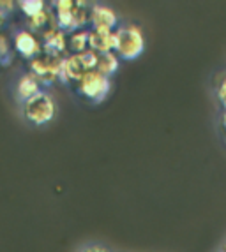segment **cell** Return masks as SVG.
I'll return each mask as SVG.
<instances>
[{"label":"cell","mask_w":226,"mask_h":252,"mask_svg":"<svg viewBox=\"0 0 226 252\" xmlns=\"http://www.w3.org/2000/svg\"><path fill=\"white\" fill-rule=\"evenodd\" d=\"M97 62H99V55L90 50V48L81 51V53L66 55L60 80H62L64 83H69V81H75L76 83V81H80L87 72L96 71Z\"/></svg>","instance_id":"obj_1"},{"label":"cell","mask_w":226,"mask_h":252,"mask_svg":"<svg viewBox=\"0 0 226 252\" xmlns=\"http://www.w3.org/2000/svg\"><path fill=\"white\" fill-rule=\"evenodd\" d=\"M145 50V39L136 25L118 27L115 30V53L118 59L136 60Z\"/></svg>","instance_id":"obj_2"},{"label":"cell","mask_w":226,"mask_h":252,"mask_svg":"<svg viewBox=\"0 0 226 252\" xmlns=\"http://www.w3.org/2000/svg\"><path fill=\"white\" fill-rule=\"evenodd\" d=\"M75 89L81 97H85L88 101L103 102L112 90V80L108 76L101 74L99 71H90L80 81H76Z\"/></svg>","instance_id":"obj_3"},{"label":"cell","mask_w":226,"mask_h":252,"mask_svg":"<svg viewBox=\"0 0 226 252\" xmlns=\"http://www.w3.org/2000/svg\"><path fill=\"white\" fill-rule=\"evenodd\" d=\"M23 117L34 126H46L55 117V102L50 94L39 92L23 102Z\"/></svg>","instance_id":"obj_4"},{"label":"cell","mask_w":226,"mask_h":252,"mask_svg":"<svg viewBox=\"0 0 226 252\" xmlns=\"http://www.w3.org/2000/svg\"><path fill=\"white\" fill-rule=\"evenodd\" d=\"M66 57L60 55H48L41 53L39 57L30 60V74H34L41 85H51L60 80L62 65Z\"/></svg>","instance_id":"obj_5"},{"label":"cell","mask_w":226,"mask_h":252,"mask_svg":"<svg viewBox=\"0 0 226 252\" xmlns=\"http://www.w3.org/2000/svg\"><path fill=\"white\" fill-rule=\"evenodd\" d=\"M90 23L92 29L105 30V32H115L118 25V18L112 7L103 4H94L90 7Z\"/></svg>","instance_id":"obj_6"},{"label":"cell","mask_w":226,"mask_h":252,"mask_svg":"<svg viewBox=\"0 0 226 252\" xmlns=\"http://www.w3.org/2000/svg\"><path fill=\"white\" fill-rule=\"evenodd\" d=\"M14 48H16V51L23 57V59L32 60L41 55L42 42L36 37L34 32H30V30L27 29V30L16 32V35H14Z\"/></svg>","instance_id":"obj_7"},{"label":"cell","mask_w":226,"mask_h":252,"mask_svg":"<svg viewBox=\"0 0 226 252\" xmlns=\"http://www.w3.org/2000/svg\"><path fill=\"white\" fill-rule=\"evenodd\" d=\"M67 39H69V35H66V32L62 29H59V27L50 29L41 35L42 53L64 57V53L67 51Z\"/></svg>","instance_id":"obj_8"},{"label":"cell","mask_w":226,"mask_h":252,"mask_svg":"<svg viewBox=\"0 0 226 252\" xmlns=\"http://www.w3.org/2000/svg\"><path fill=\"white\" fill-rule=\"evenodd\" d=\"M53 5L57 27L62 29L64 32H73V20H75L78 2H75V0H59V2H53Z\"/></svg>","instance_id":"obj_9"},{"label":"cell","mask_w":226,"mask_h":252,"mask_svg":"<svg viewBox=\"0 0 226 252\" xmlns=\"http://www.w3.org/2000/svg\"><path fill=\"white\" fill-rule=\"evenodd\" d=\"M88 48L96 51L97 55L112 53L115 51V32H105V30H88Z\"/></svg>","instance_id":"obj_10"},{"label":"cell","mask_w":226,"mask_h":252,"mask_svg":"<svg viewBox=\"0 0 226 252\" xmlns=\"http://www.w3.org/2000/svg\"><path fill=\"white\" fill-rule=\"evenodd\" d=\"M16 92L21 101L27 102L29 99H32L34 95H38V94L41 92V83H39V80L36 76L27 72V74H23L20 80H18Z\"/></svg>","instance_id":"obj_11"},{"label":"cell","mask_w":226,"mask_h":252,"mask_svg":"<svg viewBox=\"0 0 226 252\" xmlns=\"http://www.w3.org/2000/svg\"><path fill=\"white\" fill-rule=\"evenodd\" d=\"M53 27H57V20H55V16L51 14L50 9H44L42 13H39L38 16L34 18H29V30L30 32H39V34H44V32H48L50 29H53Z\"/></svg>","instance_id":"obj_12"},{"label":"cell","mask_w":226,"mask_h":252,"mask_svg":"<svg viewBox=\"0 0 226 252\" xmlns=\"http://www.w3.org/2000/svg\"><path fill=\"white\" fill-rule=\"evenodd\" d=\"M96 71H99L101 74L108 76V78L110 76H113L118 71V55L115 53V51L99 55V62H97Z\"/></svg>","instance_id":"obj_13"},{"label":"cell","mask_w":226,"mask_h":252,"mask_svg":"<svg viewBox=\"0 0 226 252\" xmlns=\"http://www.w3.org/2000/svg\"><path fill=\"white\" fill-rule=\"evenodd\" d=\"M67 50L73 53H81V51L88 50V30L81 29L71 32V35L67 39Z\"/></svg>","instance_id":"obj_14"},{"label":"cell","mask_w":226,"mask_h":252,"mask_svg":"<svg viewBox=\"0 0 226 252\" xmlns=\"http://www.w3.org/2000/svg\"><path fill=\"white\" fill-rule=\"evenodd\" d=\"M18 7L21 9V13L25 16L34 18L46 9V4L42 0H21V2H18Z\"/></svg>","instance_id":"obj_15"},{"label":"cell","mask_w":226,"mask_h":252,"mask_svg":"<svg viewBox=\"0 0 226 252\" xmlns=\"http://www.w3.org/2000/svg\"><path fill=\"white\" fill-rule=\"evenodd\" d=\"M216 97H218L219 104L223 106V109L226 111V72L219 78L218 87H216Z\"/></svg>","instance_id":"obj_16"},{"label":"cell","mask_w":226,"mask_h":252,"mask_svg":"<svg viewBox=\"0 0 226 252\" xmlns=\"http://www.w3.org/2000/svg\"><path fill=\"white\" fill-rule=\"evenodd\" d=\"M11 55V46H9V41L5 35H0V59H9Z\"/></svg>","instance_id":"obj_17"},{"label":"cell","mask_w":226,"mask_h":252,"mask_svg":"<svg viewBox=\"0 0 226 252\" xmlns=\"http://www.w3.org/2000/svg\"><path fill=\"white\" fill-rule=\"evenodd\" d=\"M83 252H110V251L106 247H103V245H90Z\"/></svg>","instance_id":"obj_18"},{"label":"cell","mask_w":226,"mask_h":252,"mask_svg":"<svg viewBox=\"0 0 226 252\" xmlns=\"http://www.w3.org/2000/svg\"><path fill=\"white\" fill-rule=\"evenodd\" d=\"M13 5H14L13 2H0V9H2V11H9Z\"/></svg>","instance_id":"obj_19"},{"label":"cell","mask_w":226,"mask_h":252,"mask_svg":"<svg viewBox=\"0 0 226 252\" xmlns=\"http://www.w3.org/2000/svg\"><path fill=\"white\" fill-rule=\"evenodd\" d=\"M221 120H223V129H225V134H226V111H225V113H223V118H221Z\"/></svg>","instance_id":"obj_20"},{"label":"cell","mask_w":226,"mask_h":252,"mask_svg":"<svg viewBox=\"0 0 226 252\" xmlns=\"http://www.w3.org/2000/svg\"><path fill=\"white\" fill-rule=\"evenodd\" d=\"M2 21H4V11L0 9V25H2Z\"/></svg>","instance_id":"obj_21"},{"label":"cell","mask_w":226,"mask_h":252,"mask_svg":"<svg viewBox=\"0 0 226 252\" xmlns=\"http://www.w3.org/2000/svg\"><path fill=\"white\" fill-rule=\"evenodd\" d=\"M221 252H226V247H225V249H223V251H221Z\"/></svg>","instance_id":"obj_22"},{"label":"cell","mask_w":226,"mask_h":252,"mask_svg":"<svg viewBox=\"0 0 226 252\" xmlns=\"http://www.w3.org/2000/svg\"><path fill=\"white\" fill-rule=\"evenodd\" d=\"M0 60H2V59H0Z\"/></svg>","instance_id":"obj_23"}]
</instances>
